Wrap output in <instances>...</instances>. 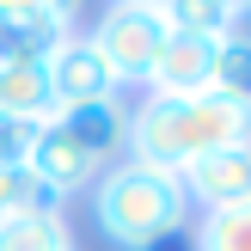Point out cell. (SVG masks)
Listing matches in <instances>:
<instances>
[{"mask_svg": "<svg viewBox=\"0 0 251 251\" xmlns=\"http://www.w3.org/2000/svg\"><path fill=\"white\" fill-rule=\"evenodd\" d=\"M233 141H251V104L221 98V92H196V98L147 92V104L129 110V159H141L153 172H184L190 159Z\"/></svg>", "mask_w": 251, "mask_h": 251, "instance_id": "cell-1", "label": "cell"}, {"mask_svg": "<svg viewBox=\"0 0 251 251\" xmlns=\"http://www.w3.org/2000/svg\"><path fill=\"white\" fill-rule=\"evenodd\" d=\"M92 221L117 251H153L184 233L190 196H184L178 172H153L141 159H123V166H104L92 178Z\"/></svg>", "mask_w": 251, "mask_h": 251, "instance_id": "cell-2", "label": "cell"}, {"mask_svg": "<svg viewBox=\"0 0 251 251\" xmlns=\"http://www.w3.org/2000/svg\"><path fill=\"white\" fill-rule=\"evenodd\" d=\"M166 37H172V25H166V12H159L153 0H110V12L92 31V43H98V55L110 61L117 86H147Z\"/></svg>", "mask_w": 251, "mask_h": 251, "instance_id": "cell-3", "label": "cell"}, {"mask_svg": "<svg viewBox=\"0 0 251 251\" xmlns=\"http://www.w3.org/2000/svg\"><path fill=\"white\" fill-rule=\"evenodd\" d=\"M43 80L49 92H55V110L61 104H98V98H117V74H110V61L98 55L92 37H61L55 49H49L43 61Z\"/></svg>", "mask_w": 251, "mask_h": 251, "instance_id": "cell-4", "label": "cell"}, {"mask_svg": "<svg viewBox=\"0 0 251 251\" xmlns=\"http://www.w3.org/2000/svg\"><path fill=\"white\" fill-rule=\"evenodd\" d=\"M184 196L208 208H233V202H251V141H233V147H215V153L190 159L178 172Z\"/></svg>", "mask_w": 251, "mask_h": 251, "instance_id": "cell-5", "label": "cell"}, {"mask_svg": "<svg viewBox=\"0 0 251 251\" xmlns=\"http://www.w3.org/2000/svg\"><path fill=\"white\" fill-rule=\"evenodd\" d=\"M49 123H55L68 141H80L98 166H110V159L129 147V110H123L117 98H98V104H61Z\"/></svg>", "mask_w": 251, "mask_h": 251, "instance_id": "cell-6", "label": "cell"}, {"mask_svg": "<svg viewBox=\"0 0 251 251\" xmlns=\"http://www.w3.org/2000/svg\"><path fill=\"white\" fill-rule=\"evenodd\" d=\"M208 74H215V43L208 37H166L147 86H153V98H196V92H208Z\"/></svg>", "mask_w": 251, "mask_h": 251, "instance_id": "cell-7", "label": "cell"}, {"mask_svg": "<svg viewBox=\"0 0 251 251\" xmlns=\"http://www.w3.org/2000/svg\"><path fill=\"white\" fill-rule=\"evenodd\" d=\"M31 172H37V178L49 184V190L74 196L80 184H92V178H98L104 166H98V159L86 153L80 141H68V135L55 129V123H43V135H37V147H31Z\"/></svg>", "mask_w": 251, "mask_h": 251, "instance_id": "cell-8", "label": "cell"}, {"mask_svg": "<svg viewBox=\"0 0 251 251\" xmlns=\"http://www.w3.org/2000/svg\"><path fill=\"white\" fill-rule=\"evenodd\" d=\"M74 37L68 12H37V19H0V68H43L49 49Z\"/></svg>", "mask_w": 251, "mask_h": 251, "instance_id": "cell-9", "label": "cell"}, {"mask_svg": "<svg viewBox=\"0 0 251 251\" xmlns=\"http://www.w3.org/2000/svg\"><path fill=\"white\" fill-rule=\"evenodd\" d=\"M159 12H166L172 37H208V43L233 37V25H239L227 0H159Z\"/></svg>", "mask_w": 251, "mask_h": 251, "instance_id": "cell-10", "label": "cell"}, {"mask_svg": "<svg viewBox=\"0 0 251 251\" xmlns=\"http://www.w3.org/2000/svg\"><path fill=\"white\" fill-rule=\"evenodd\" d=\"M0 117H31V123L55 117V92L43 68H0Z\"/></svg>", "mask_w": 251, "mask_h": 251, "instance_id": "cell-11", "label": "cell"}, {"mask_svg": "<svg viewBox=\"0 0 251 251\" xmlns=\"http://www.w3.org/2000/svg\"><path fill=\"white\" fill-rule=\"evenodd\" d=\"M68 196L49 190L31 166H0V215H61Z\"/></svg>", "mask_w": 251, "mask_h": 251, "instance_id": "cell-12", "label": "cell"}, {"mask_svg": "<svg viewBox=\"0 0 251 251\" xmlns=\"http://www.w3.org/2000/svg\"><path fill=\"white\" fill-rule=\"evenodd\" d=\"M0 251H74L61 215H0Z\"/></svg>", "mask_w": 251, "mask_h": 251, "instance_id": "cell-13", "label": "cell"}, {"mask_svg": "<svg viewBox=\"0 0 251 251\" xmlns=\"http://www.w3.org/2000/svg\"><path fill=\"white\" fill-rule=\"evenodd\" d=\"M208 92L251 104V37L233 31V37H221V43H215V74H208Z\"/></svg>", "mask_w": 251, "mask_h": 251, "instance_id": "cell-14", "label": "cell"}, {"mask_svg": "<svg viewBox=\"0 0 251 251\" xmlns=\"http://www.w3.org/2000/svg\"><path fill=\"white\" fill-rule=\"evenodd\" d=\"M196 251H251V202L208 208L196 227Z\"/></svg>", "mask_w": 251, "mask_h": 251, "instance_id": "cell-15", "label": "cell"}, {"mask_svg": "<svg viewBox=\"0 0 251 251\" xmlns=\"http://www.w3.org/2000/svg\"><path fill=\"white\" fill-rule=\"evenodd\" d=\"M37 135H43V123H31V117H0V166H31Z\"/></svg>", "mask_w": 251, "mask_h": 251, "instance_id": "cell-16", "label": "cell"}, {"mask_svg": "<svg viewBox=\"0 0 251 251\" xmlns=\"http://www.w3.org/2000/svg\"><path fill=\"white\" fill-rule=\"evenodd\" d=\"M37 12H80V0H0V19H37Z\"/></svg>", "mask_w": 251, "mask_h": 251, "instance_id": "cell-17", "label": "cell"}, {"mask_svg": "<svg viewBox=\"0 0 251 251\" xmlns=\"http://www.w3.org/2000/svg\"><path fill=\"white\" fill-rule=\"evenodd\" d=\"M227 6H233V12H251V0H227Z\"/></svg>", "mask_w": 251, "mask_h": 251, "instance_id": "cell-18", "label": "cell"}, {"mask_svg": "<svg viewBox=\"0 0 251 251\" xmlns=\"http://www.w3.org/2000/svg\"><path fill=\"white\" fill-rule=\"evenodd\" d=\"M153 6H159V0H153Z\"/></svg>", "mask_w": 251, "mask_h": 251, "instance_id": "cell-19", "label": "cell"}]
</instances>
